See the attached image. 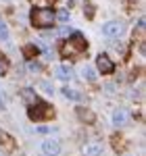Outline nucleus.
<instances>
[{
	"mask_svg": "<svg viewBox=\"0 0 146 156\" xmlns=\"http://www.w3.org/2000/svg\"><path fill=\"white\" fill-rule=\"evenodd\" d=\"M88 42L79 31H73L69 40H65L61 44V56L63 58H71V56H79L82 52H86Z\"/></svg>",
	"mask_w": 146,
	"mask_h": 156,
	"instance_id": "1",
	"label": "nucleus"
},
{
	"mask_svg": "<svg viewBox=\"0 0 146 156\" xmlns=\"http://www.w3.org/2000/svg\"><path fill=\"white\" fill-rule=\"evenodd\" d=\"M31 23H34V27H40V29L52 27V23H54V11L52 9H34L31 11Z\"/></svg>",
	"mask_w": 146,
	"mask_h": 156,
	"instance_id": "2",
	"label": "nucleus"
},
{
	"mask_svg": "<svg viewBox=\"0 0 146 156\" xmlns=\"http://www.w3.org/2000/svg\"><path fill=\"white\" fill-rule=\"evenodd\" d=\"M50 117H54V108L46 102L40 100V102L29 106V119L31 121H44V119H50Z\"/></svg>",
	"mask_w": 146,
	"mask_h": 156,
	"instance_id": "3",
	"label": "nucleus"
},
{
	"mask_svg": "<svg viewBox=\"0 0 146 156\" xmlns=\"http://www.w3.org/2000/svg\"><path fill=\"white\" fill-rule=\"evenodd\" d=\"M123 23H119V21H109V23L102 25V34L107 37H119L123 36Z\"/></svg>",
	"mask_w": 146,
	"mask_h": 156,
	"instance_id": "4",
	"label": "nucleus"
},
{
	"mask_svg": "<svg viewBox=\"0 0 146 156\" xmlns=\"http://www.w3.org/2000/svg\"><path fill=\"white\" fill-rule=\"evenodd\" d=\"M96 65H98V71L102 73V75H109V73L115 71V65H113V60H111L107 54H98Z\"/></svg>",
	"mask_w": 146,
	"mask_h": 156,
	"instance_id": "5",
	"label": "nucleus"
},
{
	"mask_svg": "<svg viewBox=\"0 0 146 156\" xmlns=\"http://www.w3.org/2000/svg\"><path fill=\"white\" fill-rule=\"evenodd\" d=\"M42 152L46 156H57L61 152V144H59L57 140H44V142H42Z\"/></svg>",
	"mask_w": 146,
	"mask_h": 156,
	"instance_id": "6",
	"label": "nucleus"
},
{
	"mask_svg": "<svg viewBox=\"0 0 146 156\" xmlns=\"http://www.w3.org/2000/svg\"><path fill=\"white\" fill-rule=\"evenodd\" d=\"M82 154L84 156H100L102 154V144L100 142H88L82 146Z\"/></svg>",
	"mask_w": 146,
	"mask_h": 156,
	"instance_id": "7",
	"label": "nucleus"
},
{
	"mask_svg": "<svg viewBox=\"0 0 146 156\" xmlns=\"http://www.w3.org/2000/svg\"><path fill=\"white\" fill-rule=\"evenodd\" d=\"M54 75H57L61 81H71V79H73V69H71V67H67V65H61V67L54 69Z\"/></svg>",
	"mask_w": 146,
	"mask_h": 156,
	"instance_id": "8",
	"label": "nucleus"
},
{
	"mask_svg": "<svg viewBox=\"0 0 146 156\" xmlns=\"http://www.w3.org/2000/svg\"><path fill=\"white\" fill-rule=\"evenodd\" d=\"M21 100H23L25 104H29V106L36 104V102H40V98L36 96V92H34L31 87H23V90H21Z\"/></svg>",
	"mask_w": 146,
	"mask_h": 156,
	"instance_id": "9",
	"label": "nucleus"
},
{
	"mask_svg": "<svg viewBox=\"0 0 146 156\" xmlns=\"http://www.w3.org/2000/svg\"><path fill=\"white\" fill-rule=\"evenodd\" d=\"M77 117L82 121H86V123H94V121H96V115H94L90 108H84V106L77 108Z\"/></svg>",
	"mask_w": 146,
	"mask_h": 156,
	"instance_id": "10",
	"label": "nucleus"
},
{
	"mask_svg": "<svg viewBox=\"0 0 146 156\" xmlns=\"http://www.w3.org/2000/svg\"><path fill=\"white\" fill-rule=\"evenodd\" d=\"M63 96L67 100H73V102H79L82 100V94L77 90H71V87H63Z\"/></svg>",
	"mask_w": 146,
	"mask_h": 156,
	"instance_id": "11",
	"label": "nucleus"
},
{
	"mask_svg": "<svg viewBox=\"0 0 146 156\" xmlns=\"http://www.w3.org/2000/svg\"><path fill=\"white\" fill-rule=\"evenodd\" d=\"M82 77L88 81H96V71L92 67H82Z\"/></svg>",
	"mask_w": 146,
	"mask_h": 156,
	"instance_id": "12",
	"label": "nucleus"
},
{
	"mask_svg": "<svg viewBox=\"0 0 146 156\" xmlns=\"http://www.w3.org/2000/svg\"><path fill=\"white\" fill-rule=\"evenodd\" d=\"M113 123H115V125H123V123H125V110H121V108L115 110V112H113Z\"/></svg>",
	"mask_w": 146,
	"mask_h": 156,
	"instance_id": "13",
	"label": "nucleus"
},
{
	"mask_svg": "<svg viewBox=\"0 0 146 156\" xmlns=\"http://www.w3.org/2000/svg\"><path fill=\"white\" fill-rule=\"evenodd\" d=\"M54 19H59V21H63V23H67V21H69V11L61 9L59 12H54Z\"/></svg>",
	"mask_w": 146,
	"mask_h": 156,
	"instance_id": "14",
	"label": "nucleus"
},
{
	"mask_svg": "<svg viewBox=\"0 0 146 156\" xmlns=\"http://www.w3.org/2000/svg\"><path fill=\"white\" fill-rule=\"evenodd\" d=\"M0 40H9V27L2 19H0Z\"/></svg>",
	"mask_w": 146,
	"mask_h": 156,
	"instance_id": "15",
	"label": "nucleus"
},
{
	"mask_svg": "<svg viewBox=\"0 0 146 156\" xmlns=\"http://www.w3.org/2000/svg\"><path fill=\"white\" fill-rule=\"evenodd\" d=\"M6 71H9V60L4 56H0V75H4Z\"/></svg>",
	"mask_w": 146,
	"mask_h": 156,
	"instance_id": "16",
	"label": "nucleus"
},
{
	"mask_svg": "<svg viewBox=\"0 0 146 156\" xmlns=\"http://www.w3.org/2000/svg\"><path fill=\"white\" fill-rule=\"evenodd\" d=\"M0 140H4V142H6V150H13V140L9 137V135H6V133L0 131Z\"/></svg>",
	"mask_w": 146,
	"mask_h": 156,
	"instance_id": "17",
	"label": "nucleus"
},
{
	"mask_svg": "<svg viewBox=\"0 0 146 156\" xmlns=\"http://www.w3.org/2000/svg\"><path fill=\"white\" fill-rule=\"evenodd\" d=\"M54 129H57V127H36L38 133H52Z\"/></svg>",
	"mask_w": 146,
	"mask_h": 156,
	"instance_id": "18",
	"label": "nucleus"
},
{
	"mask_svg": "<svg viewBox=\"0 0 146 156\" xmlns=\"http://www.w3.org/2000/svg\"><path fill=\"white\" fill-rule=\"evenodd\" d=\"M144 25H146L144 19H140V21H138V27H136V29H138V34H140V36H144Z\"/></svg>",
	"mask_w": 146,
	"mask_h": 156,
	"instance_id": "19",
	"label": "nucleus"
},
{
	"mask_svg": "<svg viewBox=\"0 0 146 156\" xmlns=\"http://www.w3.org/2000/svg\"><path fill=\"white\" fill-rule=\"evenodd\" d=\"M29 71L38 73V71H42V67H40V65H38V62H29Z\"/></svg>",
	"mask_w": 146,
	"mask_h": 156,
	"instance_id": "20",
	"label": "nucleus"
},
{
	"mask_svg": "<svg viewBox=\"0 0 146 156\" xmlns=\"http://www.w3.org/2000/svg\"><path fill=\"white\" fill-rule=\"evenodd\" d=\"M40 85H42V90H46V92H48V94H52V87H50L48 83H40Z\"/></svg>",
	"mask_w": 146,
	"mask_h": 156,
	"instance_id": "21",
	"label": "nucleus"
},
{
	"mask_svg": "<svg viewBox=\"0 0 146 156\" xmlns=\"http://www.w3.org/2000/svg\"><path fill=\"white\" fill-rule=\"evenodd\" d=\"M0 108H4V100L2 98H0Z\"/></svg>",
	"mask_w": 146,
	"mask_h": 156,
	"instance_id": "22",
	"label": "nucleus"
}]
</instances>
